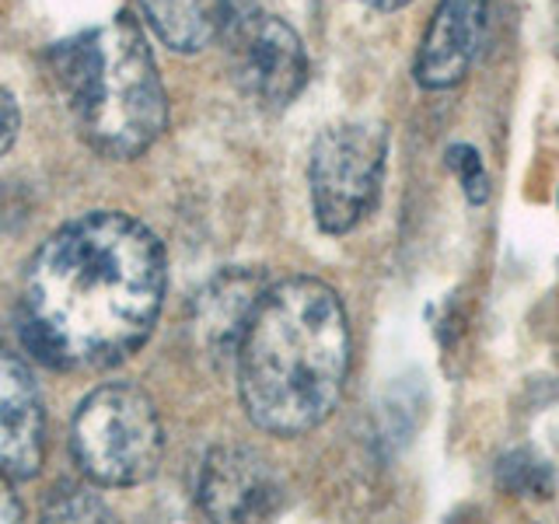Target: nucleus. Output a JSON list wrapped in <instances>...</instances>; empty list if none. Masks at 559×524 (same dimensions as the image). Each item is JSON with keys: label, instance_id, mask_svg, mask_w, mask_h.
<instances>
[{"label": "nucleus", "instance_id": "0eeeda50", "mask_svg": "<svg viewBox=\"0 0 559 524\" xmlns=\"http://www.w3.org/2000/svg\"><path fill=\"white\" fill-rule=\"evenodd\" d=\"M197 497L203 514L214 521H259L280 511L284 483L259 451L224 444L206 454Z\"/></svg>", "mask_w": 559, "mask_h": 524}, {"label": "nucleus", "instance_id": "39448f33", "mask_svg": "<svg viewBox=\"0 0 559 524\" xmlns=\"http://www.w3.org/2000/svg\"><path fill=\"white\" fill-rule=\"evenodd\" d=\"M389 133L374 122H343L329 127L311 147L308 182L311 210L325 235H346L371 214L381 182Z\"/></svg>", "mask_w": 559, "mask_h": 524}, {"label": "nucleus", "instance_id": "1a4fd4ad", "mask_svg": "<svg viewBox=\"0 0 559 524\" xmlns=\"http://www.w3.org/2000/svg\"><path fill=\"white\" fill-rule=\"evenodd\" d=\"M43 402L28 367L0 343V468L8 476H35L43 465Z\"/></svg>", "mask_w": 559, "mask_h": 524}, {"label": "nucleus", "instance_id": "ddd939ff", "mask_svg": "<svg viewBox=\"0 0 559 524\" xmlns=\"http://www.w3.org/2000/svg\"><path fill=\"white\" fill-rule=\"evenodd\" d=\"M49 521H95V517H109V511H105V503L87 493V489L81 486H63V489H52V497L46 503L43 511Z\"/></svg>", "mask_w": 559, "mask_h": 524}, {"label": "nucleus", "instance_id": "f8f14e48", "mask_svg": "<svg viewBox=\"0 0 559 524\" xmlns=\"http://www.w3.org/2000/svg\"><path fill=\"white\" fill-rule=\"evenodd\" d=\"M497 479L507 493H524V497H546L552 489V476L546 462L532 458L528 451H514L497 465Z\"/></svg>", "mask_w": 559, "mask_h": 524}, {"label": "nucleus", "instance_id": "20e7f679", "mask_svg": "<svg viewBox=\"0 0 559 524\" xmlns=\"http://www.w3.org/2000/svg\"><path fill=\"white\" fill-rule=\"evenodd\" d=\"M81 472L98 486L147 483L165 454V430L154 402L136 384H102L81 402L70 430Z\"/></svg>", "mask_w": 559, "mask_h": 524}, {"label": "nucleus", "instance_id": "423d86ee", "mask_svg": "<svg viewBox=\"0 0 559 524\" xmlns=\"http://www.w3.org/2000/svg\"><path fill=\"white\" fill-rule=\"evenodd\" d=\"M227 74L241 95L266 109L290 105L308 81V57L297 32L280 22L276 14L259 11L252 4H235L227 14L224 32Z\"/></svg>", "mask_w": 559, "mask_h": 524}, {"label": "nucleus", "instance_id": "7ed1b4c3", "mask_svg": "<svg viewBox=\"0 0 559 524\" xmlns=\"http://www.w3.org/2000/svg\"><path fill=\"white\" fill-rule=\"evenodd\" d=\"M46 63L78 133L102 157L130 162L165 133L168 95L133 14L57 43Z\"/></svg>", "mask_w": 559, "mask_h": 524}, {"label": "nucleus", "instance_id": "f3484780", "mask_svg": "<svg viewBox=\"0 0 559 524\" xmlns=\"http://www.w3.org/2000/svg\"><path fill=\"white\" fill-rule=\"evenodd\" d=\"M367 8H378V11H395V8H406L409 0H360Z\"/></svg>", "mask_w": 559, "mask_h": 524}, {"label": "nucleus", "instance_id": "dca6fc26", "mask_svg": "<svg viewBox=\"0 0 559 524\" xmlns=\"http://www.w3.org/2000/svg\"><path fill=\"white\" fill-rule=\"evenodd\" d=\"M17 517H22V503L14 500L11 483H8V472L0 468V521H17Z\"/></svg>", "mask_w": 559, "mask_h": 524}, {"label": "nucleus", "instance_id": "9b49d317", "mask_svg": "<svg viewBox=\"0 0 559 524\" xmlns=\"http://www.w3.org/2000/svg\"><path fill=\"white\" fill-rule=\"evenodd\" d=\"M157 39L179 52H197L221 39L235 0H136Z\"/></svg>", "mask_w": 559, "mask_h": 524}, {"label": "nucleus", "instance_id": "2eb2a0df", "mask_svg": "<svg viewBox=\"0 0 559 524\" xmlns=\"http://www.w3.org/2000/svg\"><path fill=\"white\" fill-rule=\"evenodd\" d=\"M17 122H22V116H17V105H14V98H11L8 87H0V157H4L8 147L14 144Z\"/></svg>", "mask_w": 559, "mask_h": 524}, {"label": "nucleus", "instance_id": "9d476101", "mask_svg": "<svg viewBox=\"0 0 559 524\" xmlns=\"http://www.w3.org/2000/svg\"><path fill=\"white\" fill-rule=\"evenodd\" d=\"M266 294L262 276L252 270H224L206 284V290L197 297V340L210 357H238V346L249 319Z\"/></svg>", "mask_w": 559, "mask_h": 524}, {"label": "nucleus", "instance_id": "4468645a", "mask_svg": "<svg viewBox=\"0 0 559 524\" xmlns=\"http://www.w3.org/2000/svg\"><path fill=\"white\" fill-rule=\"evenodd\" d=\"M448 165L459 171L468 203L472 206H483L489 200V179H486V171H483L479 151L468 147V144H454V147H448Z\"/></svg>", "mask_w": 559, "mask_h": 524}, {"label": "nucleus", "instance_id": "6e6552de", "mask_svg": "<svg viewBox=\"0 0 559 524\" xmlns=\"http://www.w3.org/2000/svg\"><path fill=\"white\" fill-rule=\"evenodd\" d=\"M489 0H441L416 52V81L441 92L459 84L476 60Z\"/></svg>", "mask_w": 559, "mask_h": 524}, {"label": "nucleus", "instance_id": "f257e3e1", "mask_svg": "<svg viewBox=\"0 0 559 524\" xmlns=\"http://www.w3.org/2000/svg\"><path fill=\"white\" fill-rule=\"evenodd\" d=\"M165 284L162 241L127 214L95 210L63 224L28 262L17 329L46 367L102 371L144 346Z\"/></svg>", "mask_w": 559, "mask_h": 524}, {"label": "nucleus", "instance_id": "f03ea898", "mask_svg": "<svg viewBox=\"0 0 559 524\" xmlns=\"http://www.w3.org/2000/svg\"><path fill=\"white\" fill-rule=\"evenodd\" d=\"M238 392L266 433H308L340 406L349 371V325L340 294L314 276L266 287L238 346Z\"/></svg>", "mask_w": 559, "mask_h": 524}]
</instances>
